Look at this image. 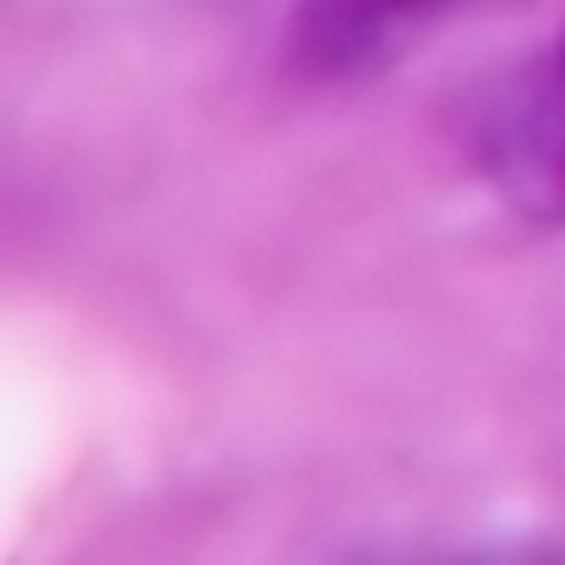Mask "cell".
<instances>
[{"mask_svg": "<svg viewBox=\"0 0 565 565\" xmlns=\"http://www.w3.org/2000/svg\"><path fill=\"white\" fill-rule=\"evenodd\" d=\"M471 154L501 199L541 228H565V30L471 99Z\"/></svg>", "mask_w": 565, "mask_h": 565, "instance_id": "obj_1", "label": "cell"}, {"mask_svg": "<svg viewBox=\"0 0 565 565\" xmlns=\"http://www.w3.org/2000/svg\"><path fill=\"white\" fill-rule=\"evenodd\" d=\"M467 6L477 0H292L288 50L318 79H362Z\"/></svg>", "mask_w": 565, "mask_h": 565, "instance_id": "obj_2", "label": "cell"}]
</instances>
